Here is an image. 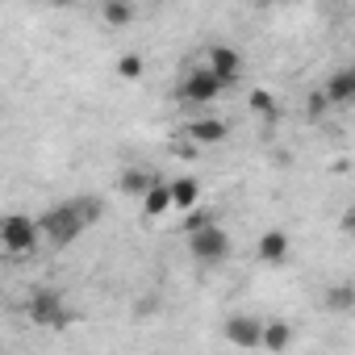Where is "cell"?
Returning a JSON list of instances; mask_svg holds the SVG:
<instances>
[{"instance_id": "6", "label": "cell", "mask_w": 355, "mask_h": 355, "mask_svg": "<svg viewBox=\"0 0 355 355\" xmlns=\"http://www.w3.org/2000/svg\"><path fill=\"white\" fill-rule=\"evenodd\" d=\"M222 338L230 347H239V351H259V343H263V318H255V313H230L222 322Z\"/></svg>"}, {"instance_id": "13", "label": "cell", "mask_w": 355, "mask_h": 355, "mask_svg": "<svg viewBox=\"0 0 355 355\" xmlns=\"http://www.w3.org/2000/svg\"><path fill=\"white\" fill-rule=\"evenodd\" d=\"M171 201H175V209L193 214L201 205V180H197V175H175V180H171Z\"/></svg>"}, {"instance_id": "14", "label": "cell", "mask_w": 355, "mask_h": 355, "mask_svg": "<svg viewBox=\"0 0 355 355\" xmlns=\"http://www.w3.org/2000/svg\"><path fill=\"white\" fill-rule=\"evenodd\" d=\"M167 209H175V201H171V180H155V189L142 197V214H146V218H163Z\"/></svg>"}, {"instance_id": "4", "label": "cell", "mask_w": 355, "mask_h": 355, "mask_svg": "<svg viewBox=\"0 0 355 355\" xmlns=\"http://www.w3.org/2000/svg\"><path fill=\"white\" fill-rule=\"evenodd\" d=\"M42 243V226L30 218V214H9L5 222H0V247H5V255H30L38 251Z\"/></svg>"}, {"instance_id": "2", "label": "cell", "mask_w": 355, "mask_h": 355, "mask_svg": "<svg viewBox=\"0 0 355 355\" xmlns=\"http://www.w3.org/2000/svg\"><path fill=\"white\" fill-rule=\"evenodd\" d=\"M26 318L34 326H46V330H63L71 322V309H67V297L59 288H46L42 284V288H34L26 297Z\"/></svg>"}, {"instance_id": "16", "label": "cell", "mask_w": 355, "mask_h": 355, "mask_svg": "<svg viewBox=\"0 0 355 355\" xmlns=\"http://www.w3.org/2000/svg\"><path fill=\"white\" fill-rule=\"evenodd\" d=\"M247 109H251L255 117H268V121H276V113H280V101H276V92H268V88H255V92L247 96Z\"/></svg>"}, {"instance_id": "11", "label": "cell", "mask_w": 355, "mask_h": 355, "mask_svg": "<svg viewBox=\"0 0 355 355\" xmlns=\"http://www.w3.org/2000/svg\"><path fill=\"white\" fill-rule=\"evenodd\" d=\"M293 347V322H284V318H268L263 322V343H259V351H268V355H284Z\"/></svg>"}, {"instance_id": "10", "label": "cell", "mask_w": 355, "mask_h": 355, "mask_svg": "<svg viewBox=\"0 0 355 355\" xmlns=\"http://www.w3.org/2000/svg\"><path fill=\"white\" fill-rule=\"evenodd\" d=\"M322 96L334 105H355V67H338L326 84H322Z\"/></svg>"}, {"instance_id": "8", "label": "cell", "mask_w": 355, "mask_h": 355, "mask_svg": "<svg viewBox=\"0 0 355 355\" xmlns=\"http://www.w3.org/2000/svg\"><path fill=\"white\" fill-rule=\"evenodd\" d=\"M184 134H189V142H197V146H218V142H226L230 125H226L222 117H193V121L184 125Z\"/></svg>"}, {"instance_id": "7", "label": "cell", "mask_w": 355, "mask_h": 355, "mask_svg": "<svg viewBox=\"0 0 355 355\" xmlns=\"http://www.w3.org/2000/svg\"><path fill=\"white\" fill-rule=\"evenodd\" d=\"M201 63H205L226 88H234V84L243 80V55H239L234 46H209V51L201 55Z\"/></svg>"}, {"instance_id": "9", "label": "cell", "mask_w": 355, "mask_h": 355, "mask_svg": "<svg viewBox=\"0 0 355 355\" xmlns=\"http://www.w3.org/2000/svg\"><path fill=\"white\" fill-rule=\"evenodd\" d=\"M288 234L284 230H263L259 234V243H255V255H259V263H268V268H280L284 259H288Z\"/></svg>"}, {"instance_id": "18", "label": "cell", "mask_w": 355, "mask_h": 355, "mask_svg": "<svg viewBox=\"0 0 355 355\" xmlns=\"http://www.w3.org/2000/svg\"><path fill=\"white\" fill-rule=\"evenodd\" d=\"M142 71H146V59H142L138 51H125V55L117 59V76H121V80H142Z\"/></svg>"}, {"instance_id": "5", "label": "cell", "mask_w": 355, "mask_h": 355, "mask_svg": "<svg viewBox=\"0 0 355 355\" xmlns=\"http://www.w3.org/2000/svg\"><path fill=\"white\" fill-rule=\"evenodd\" d=\"M189 255H193L201 268H214V263H222V259L230 255V234L214 222V226H205V230L189 234Z\"/></svg>"}, {"instance_id": "3", "label": "cell", "mask_w": 355, "mask_h": 355, "mask_svg": "<svg viewBox=\"0 0 355 355\" xmlns=\"http://www.w3.org/2000/svg\"><path fill=\"white\" fill-rule=\"evenodd\" d=\"M222 92H226V84H222L205 63L189 67V71H184V80H180V88H175L180 105H189V109H205V105H214Z\"/></svg>"}, {"instance_id": "12", "label": "cell", "mask_w": 355, "mask_h": 355, "mask_svg": "<svg viewBox=\"0 0 355 355\" xmlns=\"http://www.w3.org/2000/svg\"><path fill=\"white\" fill-rule=\"evenodd\" d=\"M155 180L159 175L150 171V167H125L121 175H117V189L125 193V197H134V201H142L150 189H155Z\"/></svg>"}, {"instance_id": "17", "label": "cell", "mask_w": 355, "mask_h": 355, "mask_svg": "<svg viewBox=\"0 0 355 355\" xmlns=\"http://www.w3.org/2000/svg\"><path fill=\"white\" fill-rule=\"evenodd\" d=\"M134 17H138V9L125 5V0H105V5H101V21L105 26H130Z\"/></svg>"}, {"instance_id": "19", "label": "cell", "mask_w": 355, "mask_h": 355, "mask_svg": "<svg viewBox=\"0 0 355 355\" xmlns=\"http://www.w3.org/2000/svg\"><path fill=\"white\" fill-rule=\"evenodd\" d=\"M338 230H343L347 239H355V201L343 209V218H338Z\"/></svg>"}, {"instance_id": "1", "label": "cell", "mask_w": 355, "mask_h": 355, "mask_svg": "<svg viewBox=\"0 0 355 355\" xmlns=\"http://www.w3.org/2000/svg\"><path fill=\"white\" fill-rule=\"evenodd\" d=\"M101 214H105V205H101L96 197H76V201H63V205L46 209V214L38 218V226H42V239H51L55 247H67V243H76Z\"/></svg>"}, {"instance_id": "20", "label": "cell", "mask_w": 355, "mask_h": 355, "mask_svg": "<svg viewBox=\"0 0 355 355\" xmlns=\"http://www.w3.org/2000/svg\"><path fill=\"white\" fill-rule=\"evenodd\" d=\"M326 109H330V101H326V96H322V92H313V96H309V117H313V121H318V117H322V113H326Z\"/></svg>"}, {"instance_id": "15", "label": "cell", "mask_w": 355, "mask_h": 355, "mask_svg": "<svg viewBox=\"0 0 355 355\" xmlns=\"http://www.w3.org/2000/svg\"><path fill=\"white\" fill-rule=\"evenodd\" d=\"M322 309H330V313H347V309H355V280L330 284V288L322 293Z\"/></svg>"}]
</instances>
